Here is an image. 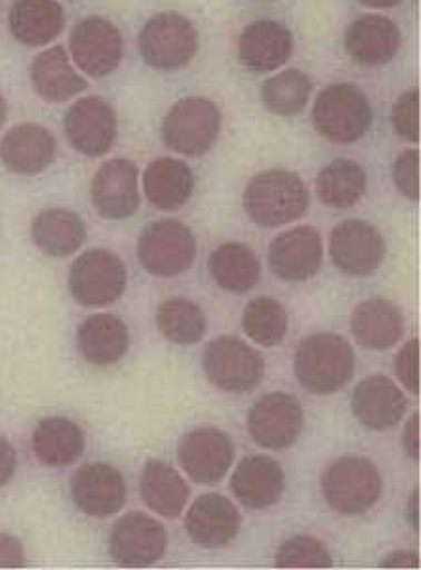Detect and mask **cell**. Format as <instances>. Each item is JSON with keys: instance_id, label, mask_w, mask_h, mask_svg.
I'll list each match as a JSON object with an SVG mask.
<instances>
[{"instance_id": "obj_1", "label": "cell", "mask_w": 421, "mask_h": 570, "mask_svg": "<svg viewBox=\"0 0 421 570\" xmlns=\"http://www.w3.org/2000/svg\"><path fill=\"white\" fill-rule=\"evenodd\" d=\"M356 357L350 342L336 332H316L297 345L294 372L300 384L315 395H330L355 376Z\"/></svg>"}, {"instance_id": "obj_2", "label": "cell", "mask_w": 421, "mask_h": 570, "mask_svg": "<svg viewBox=\"0 0 421 570\" xmlns=\"http://www.w3.org/2000/svg\"><path fill=\"white\" fill-rule=\"evenodd\" d=\"M244 210L262 227L286 226L310 208V189L296 173L271 168L251 179L244 189Z\"/></svg>"}, {"instance_id": "obj_3", "label": "cell", "mask_w": 421, "mask_h": 570, "mask_svg": "<svg viewBox=\"0 0 421 570\" xmlns=\"http://www.w3.org/2000/svg\"><path fill=\"white\" fill-rule=\"evenodd\" d=\"M311 119L324 140L347 146L369 134L374 122V109L361 88L340 82L330 85L316 96Z\"/></svg>"}, {"instance_id": "obj_4", "label": "cell", "mask_w": 421, "mask_h": 570, "mask_svg": "<svg viewBox=\"0 0 421 570\" xmlns=\"http://www.w3.org/2000/svg\"><path fill=\"white\" fill-rule=\"evenodd\" d=\"M321 487L330 510L340 515H362L382 498L383 481L370 458L350 454L330 462Z\"/></svg>"}, {"instance_id": "obj_5", "label": "cell", "mask_w": 421, "mask_h": 570, "mask_svg": "<svg viewBox=\"0 0 421 570\" xmlns=\"http://www.w3.org/2000/svg\"><path fill=\"white\" fill-rule=\"evenodd\" d=\"M141 60L157 71H178L198 52V31L178 12H163L147 21L138 37Z\"/></svg>"}, {"instance_id": "obj_6", "label": "cell", "mask_w": 421, "mask_h": 570, "mask_svg": "<svg viewBox=\"0 0 421 570\" xmlns=\"http://www.w3.org/2000/svg\"><path fill=\"white\" fill-rule=\"evenodd\" d=\"M197 258V240L179 219H158L138 239V259L145 272L160 279L179 277Z\"/></svg>"}, {"instance_id": "obj_7", "label": "cell", "mask_w": 421, "mask_h": 570, "mask_svg": "<svg viewBox=\"0 0 421 570\" xmlns=\"http://www.w3.org/2000/svg\"><path fill=\"white\" fill-rule=\"evenodd\" d=\"M222 130L216 104L200 96L184 98L170 107L163 120L166 147L185 157H203L210 151Z\"/></svg>"}, {"instance_id": "obj_8", "label": "cell", "mask_w": 421, "mask_h": 570, "mask_svg": "<svg viewBox=\"0 0 421 570\" xmlns=\"http://www.w3.org/2000/svg\"><path fill=\"white\" fill-rule=\"evenodd\" d=\"M126 285L125 262L107 248H90L72 262L69 291L85 307H106L119 302Z\"/></svg>"}, {"instance_id": "obj_9", "label": "cell", "mask_w": 421, "mask_h": 570, "mask_svg": "<svg viewBox=\"0 0 421 570\" xmlns=\"http://www.w3.org/2000/svg\"><path fill=\"white\" fill-rule=\"evenodd\" d=\"M206 379L227 393L252 392L265 376V361L260 352L237 336H219L203 353Z\"/></svg>"}, {"instance_id": "obj_10", "label": "cell", "mask_w": 421, "mask_h": 570, "mask_svg": "<svg viewBox=\"0 0 421 570\" xmlns=\"http://www.w3.org/2000/svg\"><path fill=\"white\" fill-rule=\"evenodd\" d=\"M69 50L75 66L94 79L111 75L125 58L119 27L101 16H88L72 27Z\"/></svg>"}, {"instance_id": "obj_11", "label": "cell", "mask_w": 421, "mask_h": 570, "mask_svg": "<svg viewBox=\"0 0 421 570\" xmlns=\"http://www.w3.org/2000/svg\"><path fill=\"white\" fill-rule=\"evenodd\" d=\"M168 534L163 523L139 511L126 513L109 534V556L128 569L151 567L165 558Z\"/></svg>"}, {"instance_id": "obj_12", "label": "cell", "mask_w": 421, "mask_h": 570, "mask_svg": "<svg viewBox=\"0 0 421 570\" xmlns=\"http://www.w3.org/2000/svg\"><path fill=\"white\" fill-rule=\"evenodd\" d=\"M303 424L305 416L300 401L283 392L257 399L246 419L254 443L270 451L290 449L302 435Z\"/></svg>"}, {"instance_id": "obj_13", "label": "cell", "mask_w": 421, "mask_h": 570, "mask_svg": "<svg viewBox=\"0 0 421 570\" xmlns=\"http://www.w3.org/2000/svg\"><path fill=\"white\" fill-rule=\"evenodd\" d=\"M330 258L350 277H369L385 259V240L369 222L345 219L330 233Z\"/></svg>"}, {"instance_id": "obj_14", "label": "cell", "mask_w": 421, "mask_h": 570, "mask_svg": "<svg viewBox=\"0 0 421 570\" xmlns=\"http://www.w3.org/2000/svg\"><path fill=\"white\" fill-rule=\"evenodd\" d=\"M63 132L75 151L86 157H101L111 151L117 140V115L104 98L86 96L69 107Z\"/></svg>"}, {"instance_id": "obj_15", "label": "cell", "mask_w": 421, "mask_h": 570, "mask_svg": "<svg viewBox=\"0 0 421 570\" xmlns=\"http://www.w3.org/2000/svg\"><path fill=\"white\" fill-rule=\"evenodd\" d=\"M179 465L200 484H214L225 478L235 460V444L217 428H197L185 433L178 446Z\"/></svg>"}, {"instance_id": "obj_16", "label": "cell", "mask_w": 421, "mask_h": 570, "mask_svg": "<svg viewBox=\"0 0 421 570\" xmlns=\"http://www.w3.org/2000/svg\"><path fill=\"white\" fill-rule=\"evenodd\" d=\"M75 505L88 518L106 519L119 513L128 498V487L117 468L104 462L86 464L71 479Z\"/></svg>"}, {"instance_id": "obj_17", "label": "cell", "mask_w": 421, "mask_h": 570, "mask_svg": "<svg viewBox=\"0 0 421 570\" xmlns=\"http://www.w3.org/2000/svg\"><path fill=\"white\" fill-rule=\"evenodd\" d=\"M323 237L315 227L300 226L281 233L270 246L271 272L286 283H303L323 267Z\"/></svg>"}, {"instance_id": "obj_18", "label": "cell", "mask_w": 421, "mask_h": 570, "mask_svg": "<svg viewBox=\"0 0 421 570\" xmlns=\"http://www.w3.org/2000/svg\"><path fill=\"white\" fill-rule=\"evenodd\" d=\"M90 197L96 213L106 219H126L139 208L138 166L128 159H111L99 166Z\"/></svg>"}, {"instance_id": "obj_19", "label": "cell", "mask_w": 421, "mask_h": 570, "mask_svg": "<svg viewBox=\"0 0 421 570\" xmlns=\"http://www.w3.org/2000/svg\"><path fill=\"white\" fill-rule=\"evenodd\" d=\"M351 411L364 428L385 431L401 424L409 412V397L393 380L370 376L359 382L351 397Z\"/></svg>"}, {"instance_id": "obj_20", "label": "cell", "mask_w": 421, "mask_h": 570, "mask_svg": "<svg viewBox=\"0 0 421 570\" xmlns=\"http://www.w3.org/2000/svg\"><path fill=\"white\" fill-rule=\"evenodd\" d=\"M401 45L399 26L378 13L361 16L345 31V52L356 66H385L399 53Z\"/></svg>"}, {"instance_id": "obj_21", "label": "cell", "mask_w": 421, "mask_h": 570, "mask_svg": "<svg viewBox=\"0 0 421 570\" xmlns=\"http://www.w3.org/2000/svg\"><path fill=\"white\" fill-rule=\"evenodd\" d=\"M56 151L52 132L33 122L10 128L0 140V163L20 176L45 173L56 159Z\"/></svg>"}, {"instance_id": "obj_22", "label": "cell", "mask_w": 421, "mask_h": 570, "mask_svg": "<svg viewBox=\"0 0 421 570\" xmlns=\"http://www.w3.org/2000/svg\"><path fill=\"white\" fill-rule=\"evenodd\" d=\"M185 531L193 542L203 548L229 544L241 531V513L229 498L205 494L197 498L187 511Z\"/></svg>"}, {"instance_id": "obj_23", "label": "cell", "mask_w": 421, "mask_h": 570, "mask_svg": "<svg viewBox=\"0 0 421 570\" xmlns=\"http://www.w3.org/2000/svg\"><path fill=\"white\" fill-rule=\"evenodd\" d=\"M294 37L281 21L257 20L244 29L238 40V58L256 73H270L290 60Z\"/></svg>"}, {"instance_id": "obj_24", "label": "cell", "mask_w": 421, "mask_h": 570, "mask_svg": "<svg viewBox=\"0 0 421 570\" xmlns=\"http://www.w3.org/2000/svg\"><path fill=\"white\" fill-rule=\"evenodd\" d=\"M231 491L248 510L271 508L283 498V468L278 465L277 460L264 454L244 458L231 478Z\"/></svg>"}, {"instance_id": "obj_25", "label": "cell", "mask_w": 421, "mask_h": 570, "mask_svg": "<svg viewBox=\"0 0 421 570\" xmlns=\"http://www.w3.org/2000/svg\"><path fill=\"white\" fill-rule=\"evenodd\" d=\"M13 39L26 47H45L60 37L66 10L56 0H16L8 13Z\"/></svg>"}, {"instance_id": "obj_26", "label": "cell", "mask_w": 421, "mask_h": 570, "mask_svg": "<svg viewBox=\"0 0 421 570\" xmlns=\"http://www.w3.org/2000/svg\"><path fill=\"white\" fill-rule=\"evenodd\" d=\"M29 75L35 92L50 104H66L88 88V82L77 73L63 47L40 52L31 63Z\"/></svg>"}, {"instance_id": "obj_27", "label": "cell", "mask_w": 421, "mask_h": 570, "mask_svg": "<svg viewBox=\"0 0 421 570\" xmlns=\"http://www.w3.org/2000/svg\"><path fill=\"white\" fill-rule=\"evenodd\" d=\"M77 345L82 357L96 366L119 363L130 347V332L123 318L98 313L86 318L77 331Z\"/></svg>"}, {"instance_id": "obj_28", "label": "cell", "mask_w": 421, "mask_h": 570, "mask_svg": "<svg viewBox=\"0 0 421 570\" xmlns=\"http://www.w3.org/2000/svg\"><path fill=\"white\" fill-rule=\"evenodd\" d=\"M351 332L362 347L383 352L399 344L404 332V317L389 299H366L356 305L351 315Z\"/></svg>"}, {"instance_id": "obj_29", "label": "cell", "mask_w": 421, "mask_h": 570, "mask_svg": "<svg viewBox=\"0 0 421 570\" xmlns=\"http://www.w3.org/2000/svg\"><path fill=\"white\" fill-rule=\"evenodd\" d=\"M195 176L184 160L163 157L145 168L144 193L158 210H178L192 197Z\"/></svg>"}, {"instance_id": "obj_30", "label": "cell", "mask_w": 421, "mask_h": 570, "mask_svg": "<svg viewBox=\"0 0 421 570\" xmlns=\"http://www.w3.org/2000/svg\"><path fill=\"white\" fill-rule=\"evenodd\" d=\"M33 452L40 464L66 468L85 454V431L72 420L52 416L39 422L33 431Z\"/></svg>"}, {"instance_id": "obj_31", "label": "cell", "mask_w": 421, "mask_h": 570, "mask_svg": "<svg viewBox=\"0 0 421 570\" xmlns=\"http://www.w3.org/2000/svg\"><path fill=\"white\" fill-rule=\"evenodd\" d=\"M139 494L145 505L163 518H178L189 500L185 479L163 460H149L141 471Z\"/></svg>"}, {"instance_id": "obj_32", "label": "cell", "mask_w": 421, "mask_h": 570, "mask_svg": "<svg viewBox=\"0 0 421 570\" xmlns=\"http://www.w3.org/2000/svg\"><path fill=\"white\" fill-rule=\"evenodd\" d=\"M37 248L52 258H66L77 253L86 240V226L79 214L66 208H48L37 214L31 226Z\"/></svg>"}, {"instance_id": "obj_33", "label": "cell", "mask_w": 421, "mask_h": 570, "mask_svg": "<svg viewBox=\"0 0 421 570\" xmlns=\"http://www.w3.org/2000/svg\"><path fill=\"white\" fill-rule=\"evenodd\" d=\"M212 279L222 291L244 294L260 283L262 266L256 253L244 243H224L208 259Z\"/></svg>"}, {"instance_id": "obj_34", "label": "cell", "mask_w": 421, "mask_h": 570, "mask_svg": "<svg viewBox=\"0 0 421 570\" xmlns=\"http://www.w3.org/2000/svg\"><path fill=\"white\" fill-rule=\"evenodd\" d=\"M366 173L359 163L336 159L319 173L316 195L323 205L345 210L361 203L366 193Z\"/></svg>"}, {"instance_id": "obj_35", "label": "cell", "mask_w": 421, "mask_h": 570, "mask_svg": "<svg viewBox=\"0 0 421 570\" xmlns=\"http://www.w3.org/2000/svg\"><path fill=\"white\" fill-rule=\"evenodd\" d=\"M313 80L302 69H286L277 77L265 80L262 101L271 114L292 117L302 114L310 104Z\"/></svg>"}, {"instance_id": "obj_36", "label": "cell", "mask_w": 421, "mask_h": 570, "mask_svg": "<svg viewBox=\"0 0 421 570\" xmlns=\"http://www.w3.org/2000/svg\"><path fill=\"white\" fill-rule=\"evenodd\" d=\"M157 326L160 334L174 344L193 345L205 336L206 317L192 299L170 298L158 307Z\"/></svg>"}, {"instance_id": "obj_37", "label": "cell", "mask_w": 421, "mask_h": 570, "mask_svg": "<svg viewBox=\"0 0 421 570\" xmlns=\"http://www.w3.org/2000/svg\"><path fill=\"white\" fill-rule=\"evenodd\" d=\"M243 331L252 342L264 347L278 345L288 331L286 309L281 302L270 296L254 298L244 307Z\"/></svg>"}, {"instance_id": "obj_38", "label": "cell", "mask_w": 421, "mask_h": 570, "mask_svg": "<svg viewBox=\"0 0 421 570\" xmlns=\"http://www.w3.org/2000/svg\"><path fill=\"white\" fill-rule=\"evenodd\" d=\"M334 559L319 538L300 534L278 548L275 567L278 569H330Z\"/></svg>"}, {"instance_id": "obj_39", "label": "cell", "mask_w": 421, "mask_h": 570, "mask_svg": "<svg viewBox=\"0 0 421 570\" xmlns=\"http://www.w3.org/2000/svg\"><path fill=\"white\" fill-rule=\"evenodd\" d=\"M391 120L399 138L407 141L420 140V90L418 88H410L399 96Z\"/></svg>"}, {"instance_id": "obj_40", "label": "cell", "mask_w": 421, "mask_h": 570, "mask_svg": "<svg viewBox=\"0 0 421 570\" xmlns=\"http://www.w3.org/2000/svg\"><path fill=\"white\" fill-rule=\"evenodd\" d=\"M393 181L407 199H420V151L404 149L393 165Z\"/></svg>"}, {"instance_id": "obj_41", "label": "cell", "mask_w": 421, "mask_h": 570, "mask_svg": "<svg viewBox=\"0 0 421 570\" xmlns=\"http://www.w3.org/2000/svg\"><path fill=\"white\" fill-rule=\"evenodd\" d=\"M395 372L412 395L420 393V342L412 338L396 353Z\"/></svg>"}, {"instance_id": "obj_42", "label": "cell", "mask_w": 421, "mask_h": 570, "mask_svg": "<svg viewBox=\"0 0 421 570\" xmlns=\"http://www.w3.org/2000/svg\"><path fill=\"white\" fill-rule=\"evenodd\" d=\"M26 567V551L18 538L0 532V569Z\"/></svg>"}, {"instance_id": "obj_43", "label": "cell", "mask_w": 421, "mask_h": 570, "mask_svg": "<svg viewBox=\"0 0 421 570\" xmlns=\"http://www.w3.org/2000/svg\"><path fill=\"white\" fill-rule=\"evenodd\" d=\"M16 468H18V456H16L12 444L8 439L0 438V489L10 483Z\"/></svg>"}, {"instance_id": "obj_44", "label": "cell", "mask_w": 421, "mask_h": 570, "mask_svg": "<svg viewBox=\"0 0 421 570\" xmlns=\"http://www.w3.org/2000/svg\"><path fill=\"white\" fill-rule=\"evenodd\" d=\"M383 569H420V558L414 551H395L389 558L383 559Z\"/></svg>"}, {"instance_id": "obj_45", "label": "cell", "mask_w": 421, "mask_h": 570, "mask_svg": "<svg viewBox=\"0 0 421 570\" xmlns=\"http://www.w3.org/2000/svg\"><path fill=\"white\" fill-rule=\"evenodd\" d=\"M418 422H420V416L414 414V416L410 419L409 424H407L404 435H402V443H404V449H407V452H409L410 458H414V460L420 458V451H418Z\"/></svg>"}, {"instance_id": "obj_46", "label": "cell", "mask_w": 421, "mask_h": 570, "mask_svg": "<svg viewBox=\"0 0 421 570\" xmlns=\"http://www.w3.org/2000/svg\"><path fill=\"white\" fill-rule=\"evenodd\" d=\"M359 2L370 8H391L401 4L402 0H359Z\"/></svg>"}, {"instance_id": "obj_47", "label": "cell", "mask_w": 421, "mask_h": 570, "mask_svg": "<svg viewBox=\"0 0 421 570\" xmlns=\"http://www.w3.org/2000/svg\"><path fill=\"white\" fill-rule=\"evenodd\" d=\"M410 510H412L410 521L414 524V529H418V491L412 494V500H410Z\"/></svg>"}, {"instance_id": "obj_48", "label": "cell", "mask_w": 421, "mask_h": 570, "mask_svg": "<svg viewBox=\"0 0 421 570\" xmlns=\"http://www.w3.org/2000/svg\"><path fill=\"white\" fill-rule=\"evenodd\" d=\"M8 117V104L4 100V96L0 94V128L4 127V122H7Z\"/></svg>"}]
</instances>
